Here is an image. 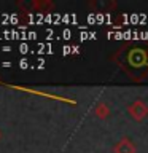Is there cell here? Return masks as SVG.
Wrapping results in <instances>:
<instances>
[{
	"label": "cell",
	"instance_id": "6da1fadb",
	"mask_svg": "<svg viewBox=\"0 0 148 153\" xmlns=\"http://www.w3.org/2000/svg\"><path fill=\"white\" fill-rule=\"evenodd\" d=\"M62 37H64V38H67V40H69V38L72 37V32H70V30H67V29H65V30L62 32Z\"/></svg>",
	"mask_w": 148,
	"mask_h": 153
},
{
	"label": "cell",
	"instance_id": "7a4b0ae2",
	"mask_svg": "<svg viewBox=\"0 0 148 153\" xmlns=\"http://www.w3.org/2000/svg\"><path fill=\"white\" fill-rule=\"evenodd\" d=\"M19 50H21V53H27L29 51V46L26 45V43H22V45H19Z\"/></svg>",
	"mask_w": 148,
	"mask_h": 153
},
{
	"label": "cell",
	"instance_id": "3957f363",
	"mask_svg": "<svg viewBox=\"0 0 148 153\" xmlns=\"http://www.w3.org/2000/svg\"><path fill=\"white\" fill-rule=\"evenodd\" d=\"M19 65H21V69H27V65H29L27 59H22L21 62H19Z\"/></svg>",
	"mask_w": 148,
	"mask_h": 153
},
{
	"label": "cell",
	"instance_id": "277c9868",
	"mask_svg": "<svg viewBox=\"0 0 148 153\" xmlns=\"http://www.w3.org/2000/svg\"><path fill=\"white\" fill-rule=\"evenodd\" d=\"M73 50V48H70V46H64V54H69V53Z\"/></svg>",
	"mask_w": 148,
	"mask_h": 153
}]
</instances>
